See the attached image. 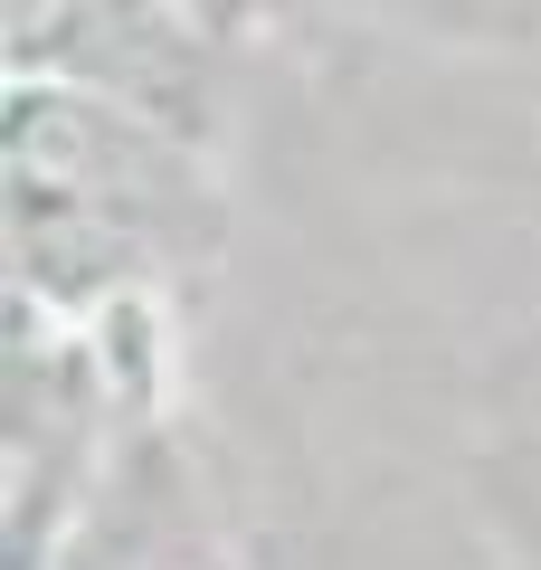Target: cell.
<instances>
[{
    "label": "cell",
    "mask_w": 541,
    "mask_h": 570,
    "mask_svg": "<svg viewBox=\"0 0 541 570\" xmlns=\"http://www.w3.org/2000/svg\"><path fill=\"white\" fill-rule=\"evenodd\" d=\"M190 219L219 228L200 134L96 86L10 77V305L86 324L171 276Z\"/></svg>",
    "instance_id": "obj_1"
},
{
    "label": "cell",
    "mask_w": 541,
    "mask_h": 570,
    "mask_svg": "<svg viewBox=\"0 0 541 570\" xmlns=\"http://www.w3.org/2000/svg\"><path fill=\"white\" fill-rule=\"evenodd\" d=\"M10 77L96 86L200 134V29L171 0H10Z\"/></svg>",
    "instance_id": "obj_2"
}]
</instances>
